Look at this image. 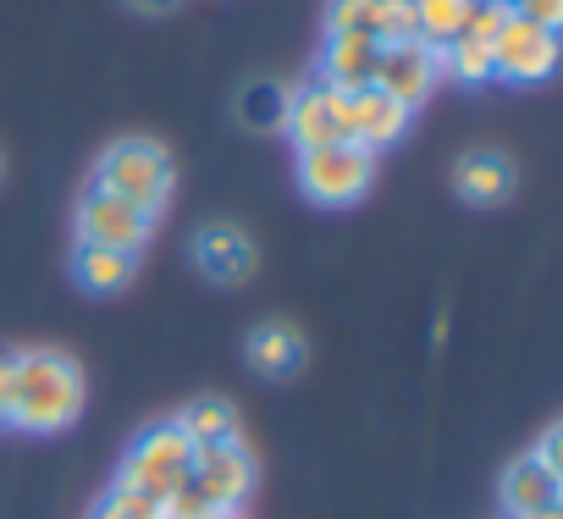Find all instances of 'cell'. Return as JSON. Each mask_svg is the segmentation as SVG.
Wrapping results in <instances>:
<instances>
[{
    "instance_id": "5bb4252c",
    "label": "cell",
    "mask_w": 563,
    "mask_h": 519,
    "mask_svg": "<svg viewBox=\"0 0 563 519\" xmlns=\"http://www.w3.org/2000/svg\"><path fill=\"white\" fill-rule=\"evenodd\" d=\"M503 514L508 519H536V514H558V470L541 464L536 453L514 459L503 475Z\"/></svg>"
},
{
    "instance_id": "3957f363",
    "label": "cell",
    "mask_w": 563,
    "mask_h": 519,
    "mask_svg": "<svg viewBox=\"0 0 563 519\" xmlns=\"http://www.w3.org/2000/svg\"><path fill=\"white\" fill-rule=\"evenodd\" d=\"M172 155L155 139H117L100 161H95V188L161 216V205L172 199Z\"/></svg>"
},
{
    "instance_id": "4fadbf2b",
    "label": "cell",
    "mask_w": 563,
    "mask_h": 519,
    "mask_svg": "<svg viewBox=\"0 0 563 519\" xmlns=\"http://www.w3.org/2000/svg\"><path fill=\"white\" fill-rule=\"evenodd\" d=\"M376 62H382V45H371V40H321L316 84H327L338 95H360L376 84Z\"/></svg>"
},
{
    "instance_id": "30bf717a",
    "label": "cell",
    "mask_w": 563,
    "mask_h": 519,
    "mask_svg": "<svg viewBox=\"0 0 563 519\" xmlns=\"http://www.w3.org/2000/svg\"><path fill=\"white\" fill-rule=\"evenodd\" d=\"M188 254H194L199 277H210L216 288H238V283H249L254 266H260L254 238H249L243 227H232V221H205V227L194 232Z\"/></svg>"
},
{
    "instance_id": "603a6c76",
    "label": "cell",
    "mask_w": 563,
    "mask_h": 519,
    "mask_svg": "<svg viewBox=\"0 0 563 519\" xmlns=\"http://www.w3.org/2000/svg\"><path fill=\"white\" fill-rule=\"evenodd\" d=\"M525 23H536V29H552L558 34V23H563V0H519L514 7Z\"/></svg>"
},
{
    "instance_id": "2e32d148",
    "label": "cell",
    "mask_w": 563,
    "mask_h": 519,
    "mask_svg": "<svg viewBox=\"0 0 563 519\" xmlns=\"http://www.w3.org/2000/svg\"><path fill=\"white\" fill-rule=\"evenodd\" d=\"M73 277L84 294H122L139 277V254L128 249H100V243H78L73 249Z\"/></svg>"
},
{
    "instance_id": "83f0119b",
    "label": "cell",
    "mask_w": 563,
    "mask_h": 519,
    "mask_svg": "<svg viewBox=\"0 0 563 519\" xmlns=\"http://www.w3.org/2000/svg\"><path fill=\"white\" fill-rule=\"evenodd\" d=\"M492 7H508V12H514V7H519V0H492Z\"/></svg>"
},
{
    "instance_id": "44dd1931",
    "label": "cell",
    "mask_w": 563,
    "mask_h": 519,
    "mask_svg": "<svg viewBox=\"0 0 563 519\" xmlns=\"http://www.w3.org/2000/svg\"><path fill=\"white\" fill-rule=\"evenodd\" d=\"M442 78H459V84H486L492 78V45L486 40H448L442 45Z\"/></svg>"
},
{
    "instance_id": "f546056e",
    "label": "cell",
    "mask_w": 563,
    "mask_h": 519,
    "mask_svg": "<svg viewBox=\"0 0 563 519\" xmlns=\"http://www.w3.org/2000/svg\"><path fill=\"white\" fill-rule=\"evenodd\" d=\"M0 177H7V161H0Z\"/></svg>"
},
{
    "instance_id": "8fae6325",
    "label": "cell",
    "mask_w": 563,
    "mask_h": 519,
    "mask_svg": "<svg viewBox=\"0 0 563 519\" xmlns=\"http://www.w3.org/2000/svg\"><path fill=\"white\" fill-rule=\"evenodd\" d=\"M299 150H321V144H343L349 139V95L327 89V84H310V89H294L288 95V122H282Z\"/></svg>"
},
{
    "instance_id": "8992f818",
    "label": "cell",
    "mask_w": 563,
    "mask_h": 519,
    "mask_svg": "<svg viewBox=\"0 0 563 519\" xmlns=\"http://www.w3.org/2000/svg\"><path fill=\"white\" fill-rule=\"evenodd\" d=\"M558 67V34L525 23L519 12H508V23L492 40V78L503 84H541Z\"/></svg>"
},
{
    "instance_id": "484cf974",
    "label": "cell",
    "mask_w": 563,
    "mask_h": 519,
    "mask_svg": "<svg viewBox=\"0 0 563 519\" xmlns=\"http://www.w3.org/2000/svg\"><path fill=\"white\" fill-rule=\"evenodd\" d=\"M128 7H133V12H144V18H161V12H172V7H177V0H128Z\"/></svg>"
},
{
    "instance_id": "6da1fadb",
    "label": "cell",
    "mask_w": 563,
    "mask_h": 519,
    "mask_svg": "<svg viewBox=\"0 0 563 519\" xmlns=\"http://www.w3.org/2000/svg\"><path fill=\"white\" fill-rule=\"evenodd\" d=\"M12 365H18V382H12V420L7 426L51 437L84 415L78 360H67L62 349H23V354H12Z\"/></svg>"
},
{
    "instance_id": "9a60e30c",
    "label": "cell",
    "mask_w": 563,
    "mask_h": 519,
    "mask_svg": "<svg viewBox=\"0 0 563 519\" xmlns=\"http://www.w3.org/2000/svg\"><path fill=\"white\" fill-rule=\"evenodd\" d=\"M453 188H459V199L464 205H503L508 194H514V166H508V155H497V150H470L459 166H453Z\"/></svg>"
},
{
    "instance_id": "ba28073f",
    "label": "cell",
    "mask_w": 563,
    "mask_h": 519,
    "mask_svg": "<svg viewBox=\"0 0 563 519\" xmlns=\"http://www.w3.org/2000/svg\"><path fill=\"white\" fill-rule=\"evenodd\" d=\"M327 40L398 45L415 40V12L409 0H327Z\"/></svg>"
},
{
    "instance_id": "4316f807",
    "label": "cell",
    "mask_w": 563,
    "mask_h": 519,
    "mask_svg": "<svg viewBox=\"0 0 563 519\" xmlns=\"http://www.w3.org/2000/svg\"><path fill=\"white\" fill-rule=\"evenodd\" d=\"M216 519H249V514H243V508H232V514H216Z\"/></svg>"
},
{
    "instance_id": "cb8c5ba5",
    "label": "cell",
    "mask_w": 563,
    "mask_h": 519,
    "mask_svg": "<svg viewBox=\"0 0 563 519\" xmlns=\"http://www.w3.org/2000/svg\"><path fill=\"white\" fill-rule=\"evenodd\" d=\"M12 382H18V365H12V354H0V426L12 420Z\"/></svg>"
},
{
    "instance_id": "d4e9b609",
    "label": "cell",
    "mask_w": 563,
    "mask_h": 519,
    "mask_svg": "<svg viewBox=\"0 0 563 519\" xmlns=\"http://www.w3.org/2000/svg\"><path fill=\"white\" fill-rule=\"evenodd\" d=\"M536 459H541V464H552V470H558V431H547V437H541V442H536Z\"/></svg>"
},
{
    "instance_id": "d6986e66",
    "label": "cell",
    "mask_w": 563,
    "mask_h": 519,
    "mask_svg": "<svg viewBox=\"0 0 563 519\" xmlns=\"http://www.w3.org/2000/svg\"><path fill=\"white\" fill-rule=\"evenodd\" d=\"M409 12H415V40H426V45L442 51L448 40L464 34L475 0H409Z\"/></svg>"
},
{
    "instance_id": "ac0fdd59",
    "label": "cell",
    "mask_w": 563,
    "mask_h": 519,
    "mask_svg": "<svg viewBox=\"0 0 563 519\" xmlns=\"http://www.w3.org/2000/svg\"><path fill=\"white\" fill-rule=\"evenodd\" d=\"M177 431H183L194 448L238 442V409H232L227 398H194V404L177 415Z\"/></svg>"
},
{
    "instance_id": "52a82bcc",
    "label": "cell",
    "mask_w": 563,
    "mask_h": 519,
    "mask_svg": "<svg viewBox=\"0 0 563 519\" xmlns=\"http://www.w3.org/2000/svg\"><path fill=\"white\" fill-rule=\"evenodd\" d=\"M150 232H155V216L139 210V205H128V199H117V194H106V188H89L78 199V243L139 254L150 243Z\"/></svg>"
},
{
    "instance_id": "f1b7e54d",
    "label": "cell",
    "mask_w": 563,
    "mask_h": 519,
    "mask_svg": "<svg viewBox=\"0 0 563 519\" xmlns=\"http://www.w3.org/2000/svg\"><path fill=\"white\" fill-rule=\"evenodd\" d=\"M536 519H558V514H536Z\"/></svg>"
},
{
    "instance_id": "ffe728a7",
    "label": "cell",
    "mask_w": 563,
    "mask_h": 519,
    "mask_svg": "<svg viewBox=\"0 0 563 519\" xmlns=\"http://www.w3.org/2000/svg\"><path fill=\"white\" fill-rule=\"evenodd\" d=\"M288 95H294V89H282V84H271V78L243 84V89H238V122L254 128V133H282V122H288Z\"/></svg>"
},
{
    "instance_id": "7402d4cb",
    "label": "cell",
    "mask_w": 563,
    "mask_h": 519,
    "mask_svg": "<svg viewBox=\"0 0 563 519\" xmlns=\"http://www.w3.org/2000/svg\"><path fill=\"white\" fill-rule=\"evenodd\" d=\"M89 519H166L161 514V503H150L144 492H133V486H106L100 497H95V508H89Z\"/></svg>"
},
{
    "instance_id": "9c48e42d",
    "label": "cell",
    "mask_w": 563,
    "mask_h": 519,
    "mask_svg": "<svg viewBox=\"0 0 563 519\" xmlns=\"http://www.w3.org/2000/svg\"><path fill=\"white\" fill-rule=\"evenodd\" d=\"M442 84V51L426 45V40H398V45H382V62H376V89L393 95L404 111H415L431 89Z\"/></svg>"
},
{
    "instance_id": "277c9868",
    "label": "cell",
    "mask_w": 563,
    "mask_h": 519,
    "mask_svg": "<svg viewBox=\"0 0 563 519\" xmlns=\"http://www.w3.org/2000/svg\"><path fill=\"white\" fill-rule=\"evenodd\" d=\"M371 183H376V155L360 150L354 139L321 144V150H299V188H305V199H316L327 210H343V205L365 199Z\"/></svg>"
},
{
    "instance_id": "e0dca14e",
    "label": "cell",
    "mask_w": 563,
    "mask_h": 519,
    "mask_svg": "<svg viewBox=\"0 0 563 519\" xmlns=\"http://www.w3.org/2000/svg\"><path fill=\"white\" fill-rule=\"evenodd\" d=\"M249 365L260 371V376H294L299 371V360H305V338L288 327V321H260L254 332H249Z\"/></svg>"
},
{
    "instance_id": "7a4b0ae2",
    "label": "cell",
    "mask_w": 563,
    "mask_h": 519,
    "mask_svg": "<svg viewBox=\"0 0 563 519\" xmlns=\"http://www.w3.org/2000/svg\"><path fill=\"white\" fill-rule=\"evenodd\" d=\"M254 492V453L243 442H216V448H194V464L183 475V486L161 503L166 519H216L243 508Z\"/></svg>"
},
{
    "instance_id": "7c38bea8",
    "label": "cell",
    "mask_w": 563,
    "mask_h": 519,
    "mask_svg": "<svg viewBox=\"0 0 563 519\" xmlns=\"http://www.w3.org/2000/svg\"><path fill=\"white\" fill-rule=\"evenodd\" d=\"M409 117L415 111H404L393 95H382L376 84L371 89H360V95H349V139L360 144V150H387V144H398L404 133H409Z\"/></svg>"
},
{
    "instance_id": "5b68a950",
    "label": "cell",
    "mask_w": 563,
    "mask_h": 519,
    "mask_svg": "<svg viewBox=\"0 0 563 519\" xmlns=\"http://www.w3.org/2000/svg\"><path fill=\"white\" fill-rule=\"evenodd\" d=\"M188 464H194V442L177 431V420H161V426L139 431V442L128 448L117 481L133 486V492H144L150 503H166V497L183 486Z\"/></svg>"
}]
</instances>
